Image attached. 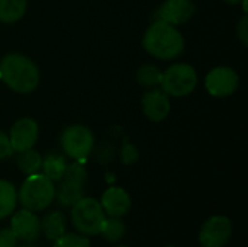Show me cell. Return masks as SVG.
I'll return each mask as SVG.
<instances>
[{
    "label": "cell",
    "instance_id": "obj_4",
    "mask_svg": "<svg viewBox=\"0 0 248 247\" xmlns=\"http://www.w3.org/2000/svg\"><path fill=\"white\" fill-rule=\"evenodd\" d=\"M106 214L94 198H81L73 205L71 223L83 236H96L100 233Z\"/></svg>",
    "mask_w": 248,
    "mask_h": 247
},
{
    "label": "cell",
    "instance_id": "obj_12",
    "mask_svg": "<svg viewBox=\"0 0 248 247\" xmlns=\"http://www.w3.org/2000/svg\"><path fill=\"white\" fill-rule=\"evenodd\" d=\"M142 109L145 116L153 122H161L170 112V99L164 90L153 89L142 98Z\"/></svg>",
    "mask_w": 248,
    "mask_h": 247
},
{
    "label": "cell",
    "instance_id": "obj_6",
    "mask_svg": "<svg viewBox=\"0 0 248 247\" xmlns=\"http://www.w3.org/2000/svg\"><path fill=\"white\" fill-rule=\"evenodd\" d=\"M64 153L76 162H84L93 150L94 137L84 125H70L61 135Z\"/></svg>",
    "mask_w": 248,
    "mask_h": 247
},
{
    "label": "cell",
    "instance_id": "obj_11",
    "mask_svg": "<svg viewBox=\"0 0 248 247\" xmlns=\"http://www.w3.org/2000/svg\"><path fill=\"white\" fill-rule=\"evenodd\" d=\"M10 229L17 237V240L32 243L39 237L41 233V221L35 215L33 211L22 208L16 211L10 220Z\"/></svg>",
    "mask_w": 248,
    "mask_h": 247
},
{
    "label": "cell",
    "instance_id": "obj_28",
    "mask_svg": "<svg viewBox=\"0 0 248 247\" xmlns=\"http://www.w3.org/2000/svg\"><path fill=\"white\" fill-rule=\"evenodd\" d=\"M228 4H238V3H241L243 0H225Z\"/></svg>",
    "mask_w": 248,
    "mask_h": 247
},
{
    "label": "cell",
    "instance_id": "obj_18",
    "mask_svg": "<svg viewBox=\"0 0 248 247\" xmlns=\"http://www.w3.org/2000/svg\"><path fill=\"white\" fill-rule=\"evenodd\" d=\"M65 167H67L65 157L60 154H48L45 159H42V165H41L42 173L52 182L62 179Z\"/></svg>",
    "mask_w": 248,
    "mask_h": 247
},
{
    "label": "cell",
    "instance_id": "obj_26",
    "mask_svg": "<svg viewBox=\"0 0 248 247\" xmlns=\"http://www.w3.org/2000/svg\"><path fill=\"white\" fill-rule=\"evenodd\" d=\"M248 19L247 15L243 16V19L240 20L238 26H237V33H238V38L241 39L243 45H248Z\"/></svg>",
    "mask_w": 248,
    "mask_h": 247
},
{
    "label": "cell",
    "instance_id": "obj_10",
    "mask_svg": "<svg viewBox=\"0 0 248 247\" xmlns=\"http://www.w3.org/2000/svg\"><path fill=\"white\" fill-rule=\"evenodd\" d=\"M38 135H39L38 124L31 118H22L12 125L10 134L7 137H9L12 150L16 153H20V151L32 148L38 140Z\"/></svg>",
    "mask_w": 248,
    "mask_h": 247
},
{
    "label": "cell",
    "instance_id": "obj_29",
    "mask_svg": "<svg viewBox=\"0 0 248 247\" xmlns=\"http://www.w3.org/2000/svg\"><path fill=\"white\" fill-rule=\"evenodd\" d=\"M20 247H33V246H20Z\"/></svg>",
    "mask_w": 248,
    "mask_h": 247
},
{
    "label": "cell",
    "instance_id": "obj_3",
    "mask_svg": "<svg viewBox=\"0 0 248 247\" xmlns=\"http://www.w3.org/2000/svg\"><path fill=\"white\" fill-rule=\"evenodd\" d=\"M55 198V186L44 173L29 175L20 186L17 199L20 205L29 211H42L51 205Z\"/></svg>",
    "mask_w": 248,
    "mask_h": 247
},
{
    "label": "cell",
    "instance_id": "obj_1",
    "mask_svg": "<svg viewBox=\"0 0 248 247\" xmlns=\"http://www.w3.org/2000/svg\"><path fill=\"white\" fill-rule=\"evenodd\" d=\"M145 51L160 60L179 57L185 48V39L174 25L155 20L145 31L142 39Z\"/></svg>",
    "mask_w": 248,
    "mask_h": 247
},
{
    "label": "cell",
    "instance_id": "obj_27",
    "mask_svg": "<svg viewBox=\"0 0 248 247\" xmlns=\"http://www.w3.org/2000/svg\"><path fill=\"white\" fill-rule=\"evenodd\" d=\"M137 159H138V153H137L135 147L126 144L124 147V150H122V160H124V163L125 165H131V163L137 162Z\"/></svg>",
    "mask_w": 248,
    "mask_h": 247
},
{
    "label": "cell",
    "instance_id": "obj_19",
    "mask_svg": "<svg viewBox=\"0 0 248 247\" xmlns=\"http://www.w3.org/2000/svg\"><path fill=\"white\" fill-rule=\"evenodd\" d=\"M41 165H42V157L39 156L38 151L32 148L20 151L17 156V167L26 176L38 173L41 170Z\"/></svg>",
    "mask_w": 248,
    "mask_h": 247
},
{
    "label": "cell",
    "instance_id": "obj_13",
    "mask_svg": "<svg viewBox=\"0 0 248 247\" xmlns=\"http://www.w3.org/2000/svg\"><path fill=\"white\" fill-rule=\"evenodd\" d=\"M100 205L109 217H124L131 210V197L122 188H109L103 192Z\"/></svg>",
    "mask_w": 248,
    "mask_h": 247
},
{
    "label": "cell",
    "instance_id": "obj_22",
    "mask_svg": "<svg viewBox=\"0 0 248 247\" xmlns=\"http://www.w3.org/2000/svg\"><path fill=\"white\" fill-rule=\"evenodd\" d=\"M54 242L55 243L52 247H90L89 239L77 233H64Z\"/></svg>",
    "mask_w": 248,
    "mask_h": 247
},
{
    "label": "cell",
    "instance_id": "obj_21",
    "mask_svg": "<svg viewBox=\"0 0 248 247\" xmlns=\"http://www.w3.org/2000/svg\"><path fill=\"white\" fill-rule=\"evenodd\" d=\"M163 71L153 64H145L137 71V82L144 87H155L161 83Z\"/></svg>",
    "mask_w": 248,
    "mask_h": 247
},
{
    "label": "cell",
    "instance_id": "obj_7",
    "mask_svg": "<svg viewBox=\"0 0 248 247\" xmlns=\"http://www.w3.org/2000/svg\"><path fill=\"white\" fill-rule=\"evenodd\" d=\"M232 224L225 215H214L202 226L199 243L203 247H224L231 239Z\"/></svg>",
    "mask_w": 248,
    "mask_h": 247
},
{
    "label": "cell",
    "instance_id": "obj_14",
    "mask_svg": "<svg viewBox=\"0 0 248 247\" xmlns=\"http://www.w3.org/2000/svg\"><path fill=\"white\" fill-rule=\"evenodd\" d=\"M41 231L46 239L55 240L65 233V217L61 211H51L41 221Z\"/></svg>",
    "mask_w": 248,
    "mask_h": 247
},
{
    "label": "cell",
    "instance_id": "obj_5",
    "mask_svg": "<svg viewBox=\"0 0 248 247\" xmlns=\"http://www.w3.org/2000/svg\"><path fill=\"white\" fill-rule=\"evenodd\" d=\"M198 84V74L190 64L179 63L173 64L163 73L161 90L170 96H187L190 95Z\"/></svg>",
    "mask_w": 248,
    "mask_h": 247
},
{
    "label": "cell",
    "instance_id": "obj_24",
    "mask_svg": "<svg viewBox=\"0 0 248 247\" xmlns=\"http://www.w3.org/2000/svg\"><path fill=\"white\" fill-rule=\"evenodd\" d=\"M17 237L12 231V229H1L0 230V247H16Z\"/></svg>",
    "mask_w": 248,
    "mask_h": 247
},
{
    "label": "cell",
    "instance_id": "obj_9",
    "mask_svg": "<svg viewBox=\"0 0 248 247\" xmlns=\"http://www.w3.org/2000/svg\"><path fill=\"white\" fill-rule=\"evenodd\" d=\"M195 12L196 6L192 0H166L155 10L154 19L170 25H180L190 20Z\"/></svg>",
    "mask_w": 248,
    "mask_h": 247
},
{
    "label": "cell",
    "instance_id": "obj_15",
    "mask_svg": "<svg viewBox=\"0 0 248 247\" xmlns=\"http://www.w3.org/2000/svg\"><path fill=\"white\" fill-rule=\"evenodd\" d=\"M55 197L62 207H73L83 198V185L62 179L60 186L55 189Z\"/></svg>",
    "mask_w": 248,
    "mask_h": 247
},
{
    "label": "cell",
    "instance_id": "obj_17",
    "mask_svg": "<svg viewBox=\"0 0 248 247\" xmlns=\"http://www.w3.org/2000/svg\"><path fill=\"white\" fill-rule=\"evenodd\" d=\"M16 202L17 192L15 186L7 181L0 179V220H4L15 211Z\"/></svg>",
    "mask_w": 248,
    "mask_h": 247
},
{
    "label": "cell",
    "instance_id": "obj_30",
    "mask_svg": "<svg viewBox=\"0 0 248 247\" xmlns=\"http://www.w3.org/2000/svg\"><path fill=\"white\" fill-rule=\"evenodd\" d=\"M166 247H176V246H166Z\"/></svg>",
    "mask_w": 248,
    "mask_h": 247
},
{
    "label": "cell",
    "instance_id": "obj_8",
    "mask_svg": "<svg viewBox=\"0 0 248 247\" xmlns=\"http://www.w3.org/2000/svg\"><path fill=\"white\" fill-rule=\"evenodd\" d=\"M240 77L237 71L230 67H217L211 70L205 79L206 90L217 98H225L232 95L238 89Z\"/></svg>",
    "mask_w": 248,
    "mask_h": 247
},
{
    "label": "cell",
    "instance_id": "obj_25",
    "mask_svg": "<svg viewBox=\"0 0 248 247\" xmlns=\"http://www.w3.org/2000/svg\"><path fill=\"white\" fill-rule=\"evenodd\" d=\"M12 153H13V150H12L9 137H7L3 131H0V160L10 157Z\"/></svg>",
    "mask_w": 248,
    "mask_h": 247
},
{
    "label": "cell",
    "instance_id": "obj_20",
    "mask_svg": "<svg viewBox=\"0 0 248 247\" xmlns=\"http://www.w3.org/2000/svg\"><path fill=\"white\" fill-rule=\"evenodd\" d=\"M125 231H126V229L121 218L109 217V218H105L99 234H102L103 239L108 240L109 243H116L118 240H121L125 236Z\"/></svg>",
    "mask_w": 248,
    "mask_h": 247
},
{
    "label": "cell",
    "instance_id": "obj_31",
    "mask_svg": "<svg viewBox=\"0 0 248 247\" xmlns=\"http://www.w3.org/2000/svg\"><path fill=\"white\" fill-rule=\"evenodd\" d=\"M118 247H128V246H118Z\"/></svg>",
    "mask_w": 248,
    "mask_h": 247
},
{
    "label": "cell",
    "instance_id": "obj_16",
    "mask_svg": "<svg viewBox=\"0 0 248 247\" xmlns=\"http://www.w3.org/2000/svg\"><path fill=\"white\" fill-rule=\"evenodd\" d=\"M26 0H0V22L15 23L23 17Z\"/></svg>",
    "mask_w": 248,
    "mask_h": 247
},
{
    "label": "cell",
    "instance_id": "obj_2",
    "mask_svg": "<svg viewBox=\"0 0 248 247\" xmlns=\"http://www.w3.org/2000/svg\"><path fill=\"white\" fill-rule=\"evenodd\" d=\"M0 79L17 93H31L39 84V70L22 54H7L0 61Z\"/></svg>",
    "mask_w": 248,
    "mask_h": 247
},
{
    "label": "cell",
    "instance_id": "obj_23",
    "mask_svg": "<svg viewBox=\"0 0 248 247\" xmlns=\"http://www.w3.org/2000/svg\"><path fill=\"white\" fill-rule=\"evenodd\" d=\"M62 179L76 182L78 185H84V182L87 179V172H86L84 166L81 165V162H74L71 165H67Z\"/></svg>",
    "mask_w": 248,
    "mask_h": 247
}]
</instances>
